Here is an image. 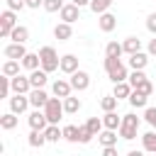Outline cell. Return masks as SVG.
Returning <instances> with one entry per match:
<instances>
[{
  "mask_svg": "<svg viewBox=\"0 0 156 156\" xmlns=\"http://www.w3.org/2000/svg\"><path fill=\"white\" fill-rule=\"evenodd\" d=\"M139 124H141V119L134 115V112H129V115H122V124H119V136L124 139V141H132V139H136V132H139Z\"/></svg>",
  "mask_w": 156,
  "mask_h": 156,
  "instance_id": "1",
  "label": "cell"
},
{
  "mask_svg": "<svg viewBox=\"0 0 156 156\" xmlns=\"http://www.w3.org/2000/svg\"><path fill=\"white\" fill-rule=\"evenodd\" d=\"M105 71H107V78H110L112 83H122V80L129 78L127 66H124L119 58H110V56H105Z\"/></svg>",
  "mask_w": 156,
  "mask_h": 156,
  "instance_id": "2",
  "label": "cell"
},
{
  "mask_svg": "<svg viewBox=\"0 0 156 156\" xmlns=\"http://www.w3.org/2000/svg\"><path fill=\"white\" fill-rule=\"evenodd\" d=\"M39 58H41V68H44L46 73H54V71L61 66V58H58L56 49H54V46H49V44L39 49Z\"/></svg>",
  "mask_w": 156,
  "mask_h": 156,
  "instance_id": "3",
  "label": "cell"
},
{
  "mask_svg": "<svg viewBox=\"0 0 156 156\" xmlns=\"http://www.w3.org/2000/svg\"><path fill=\"white\" fill-rule=\"evenodd\" d=\"M44 112H46V119H49V124H58V119L63 117V100L61 98H49V102L44 105Z\"/></svg>",
  "mask_w": 156,
  "mask_h": 156,
  "instance_id": "4",
  "label": "cell"
},
{
  "mask_svg": "<svg viewBox=\"0 0 156 156\" xmlns=\"http://www.w3.org/2000/svg\"><path fill=\"white\" fill-rule=\"evenodd\" d=\"M15 27H17V15H15V10H5V12L0 15V37H2V39H10V34H12Z\"/></svg>",
  "mask_w": 156,
  "mask_h": 156,
  "instance_id": "5",
  "label": "cell"
},
{
  "mask_svg": "<svg viewBox=\"0 0 156 156\" xmlns=\"http://www.w3.org/2000/svg\"><path fill=\"white\" fill-rule=\"evenodd\" d=\"M71 85H73V90H78V93H83V90H88L90 88V73H85V71H76V73H71Z\"/></svg>",
  "mask_w": 156,
  "mask_h": 156,
  "instance_id": "6",
  "label": "cell"
},
{
  "mask_svg": "<svg viewBox=\"0 0 156 156\" xmlns=\"http://www.w3.org/2000/svg\"><path fill=\"white\" fill-rule=\"evenodd\" d=\"M12 80V93H17V95H29L32 93V80H29V76H15V78H10Z\"/></svg>",
  "mask_w": 156,
  "mask_h": 156,
  "instance_id": "7",
  "label": "cell"
},
{
  "mask_svg": "<svg viewBox=\"0 0 156 156\" xmlns=\"http://www.w3.org/2000/svg\"><path fill=\"white\" fill-rule=\"evenodd\" d=\"M58 17H61V22L73 24L76 20H80V7H78V5H73V2H68V5H63V7H61Z\"/></svg>",
  "mask_w": 156,
  "mask_h": 156,
  "instance_id": "8",
  "label": "cell"
},
{
  "mask_svg": "<svg viewBox=\"0 0 156 156\" xmlns=\"http://www.w3.org/2000/svg\"><path fill=\"white\" fill-rule=\"evenodd\" d=\"M2 54H5V58L22 61V58H24L29 51H27V46H24V44H17V41H12V44H7V46H5V51H2Z\"/></svg>",
  "mask_w": 156,
  "mask_h": 156,
  "instance_id": "9",
  "label": "cell"
},
{
  "mask_svg": "<svg viewBox=\"0 0 156 156\" xmlns=\"http://www.w3.org/2000/svg\"><path fill=\"white\" fill-rule=\"evenodd\" d=\"M29 102H32L34 110H44V105L49 102L46 90H44V88H32V93H29Z\"/></svg>",
  "mask_w": 156,
  "mask_h": 156,
  "instance_id": "10",
  "label": "cell"
},
{
  "mask_svg": "<svg viewBox=\"0 0 156 156\" xmlns=\"http://www.w3.org/2000/svg\"><path fill=\"white\" fill-rule=\"evenodd\" d=\"M29 105H32V102H29V95H17V93H15V98H10V112H15V115L27 112Z\"/></svg>",
  "mask_w": 156,
  "mask_h": 156,
  "instance_id": "11",
  "label": "cell"
},
{
  "mask_svg": "<svg viewBox=\"0 0 156 156\" xmlns=\"http://www.w3.org/2000/svg\"><path fill=\"white\" fill-rule=\"evenodd\" d=\"M27 122H29L32 129H41V132L49 127V119H46V112H44V110H34V112L27 117Z\"/></svg>",
  "mask_w": 156,
  "mask_h": 156,
  "instance_id": "12",
  "label": "cell"
},
{
  "mask_svg": "<svg viewBox=\"0 0 156 156\" xmlns=\"http://www.w3.org/2000/svg\"><path fill=\"white\" fill-rule=\"evenodd\" d=\"M98 27H100V32L110 34V32L117 27V17H115L112 12H102V15H98Z\"/></svg>",
  "mask_w": 156,
  "mask_h": 156,
  "instance_id": "13",
  "label": "cell"
},
{
  "mask_svg": "<svg viewBox=\"0 0 156 156\" xmlns=\"http://www.w3.org/2000/svg\"><path fill=\"white\" fill-rule=\"evenodd\" d=\"M71 90H73V85H71V80H63V78H58V80H54V85H51V93L56 95V98H68L71 95Z\"/></svg>",
  "mask_w": 156,
  "mask_h": 156,
  "instance_id": "14",
  "label": "cell"
},
{
  "mask_svg": "<svg viewBox=\"0 0 156 156\" xmlns=\"http://www.w3.org/2000/svg\"><path fill=\"white\" fill-rule=\"evenodd\" d=\"M146 66H149V54L136 51V54L129 56V68H132V71H144Z\"/></svg>",
  "mask_w": 156,
  "mask_h": 156,
  "instance_id": "15",
  "label": "cell"
},
{
  "mask_svg": "<svg viewBox=\"0 0 156 156\" xmlns=\"http://www.w3.org/2000/svg\"><path fill=\"white\" fill-rule=\"evenodd\" d=\"M58 71H63V73H76L78 71V56L76 54H66V56H61V66H58Z\"/></svg>",
  "mask_w": 156,
  "mask_h": 156,
  "instance_id": "16",
  "label": "cell"
},
{
  "mask_svg": "<svg viewBox=\"0 0 156 156\" xmlns=\"http://www.w3.org/2000/svg\"><path fill=\"white\" fill-rule=\"evenodd\" d=\"M54 37H56L58 41H68V39L73 37V29H71V24H68V22H58V24L54 27Z\"/></svg>",
  "mask_w": 156,
  "mask_h": 156,
  "instance_id": "17",
  "label": "cell"
},
{
  "mask_svg": "<svg viewBox=\"0 0 156 156\" xmlns=\"http://www.w3.org/2000/svg\"><path fill=\"white\" fill-rule=\"evenodd\" d=\"M29 80H32V88H44L46 80H49V73L44 68H37V71H29Z\"/></svg>",
  "mask_w": 156,
  "mask_h": 156,
  "instance_id": "18",
  "label": "cell"
},
{
  "mask_svg": "<svg viewBox=\"0 0 156 156\" xmlns=\"http://www.w3.org/2000/svg\"><path fill=\"white\" fill-rule=\"evenodd\" d=\"M27 144H29L32 149H41V146L46 144V134H44L41 129H32L29 136H27Z\"/></svg>",
  "mask_w": 156,
  "mask_h": 156,
  "instance_id": "19",
  "label": "cell"
},
{
  "mask_svg": "<svg viewBox=\"0 0 156 156\" xmlns=\"http://www.w3.org/2000/svg\"><path fill=\"white\" fill-rule=\"evenodd\" d=\"M20 68H22V61L7 58V61L2 63V76H7V78H15V76H20Z\"/></svg>",
  "mask_w": 156,
  "mask_h": 156,
  "instance_id": "20",
  "label": "cell"
},
{
  "mask_svg": "<svg viewBox=\"0 0 156 156\" xmlns=\"http://www.w3.org/2000/svg\"><path fill=\"white\" fill-rule=\"evenodd\" d=\"M132 85H129V80H122V83H115V90H112V95L117 98V100H129V95H132Z\"/></svg>",
  "mask_w": 156,
  "mask_h": 156,
  "instance_id": "21",
  "label": "cell"
},
{
  "mask_svg": "<svg viewBox=\"0 0 156 156\" xmlns=\"http://www.w3.org/2000/svg\"><path fill=\"white\" fill-rule=\"evenodd\" d=\"M102 124H105V129H115V132H117L119 124H122V117H119L115 110H112V112H105V115H102Z\"/></svg>",
  "mask_w": 156,
  "mask_h": 156,
  "instance_id": "22",
  "label": "cell"
},
{
  "mask_svg": "<svg viewBox=\"0 0 156 156\" xmlns=\"http://www.w3.org/2000/svg\"><path fill=\"white\" fill-rule=\"evenodd\" d=\"M22 68H27V71H37V68H41V58H39V51L37 54H27L24 58H22Z\"/></svg>",
  "mask_w": 156,
  "mask_h": 156,
  "instance_id": "23",
  "label": "cell"
},
{
  "mask_svg": "<svg viewBox=\"0 0 156 156\" xmlns=\"http://www.w3.org/2000/svg\"><path fill=\"white\" fill-rule=\"evenodd\" d=\"M10 39H12V41H17V44H27V39H29V29H27L24 24H17V27L12 29Z\"/></svg>",
  "mask_w": 156,
  "mask_h": 156,
  "instance_id": "24",
  "label": "cell"
},
{
  "mask_svg": "<svg viewBox=\"0 0 156 156\" xmlns=\"http://www.w3.org/2000/svg\"><path fill=\"white\" fill-rule=\"evenodd\" d=\"M122 46H124V54H136V51H141V39L139 37H127L124 41H122Z\"/></svg>",
  "mask_w": 156,
  "mask_h": 156,
  "instance_id": "25",
  "label": "cell"
},
{
  "mask_svg": "<svg viewBox=\"0 0 156 156\" xmlns=\"http://www.w3.org/2000/svg\"><path fill=\"white\" fill-rule=\"evenodd\" d=\"M17 122H20V117H17L15 112H5V115H0V127H2L5 132L15 129V127H17Z\"/></svg>",
  "mask_w": 156,
  "mask_h": 156,
  "instance_id": "26",
  "label": "cell"
},
{
  "mask_svg": "<svg viewBox=\"0 0 156 156\" xmlns=\"http://www.w3.org/2000/svg\"><path fill=\"white\" fill-rule=\"evenodd\" d=\"M98 139H100L102 146H117V132L115 129H102L98 134Z\"/></svg>",
  "mask_w": 156,
  "mask_h": 156,
  "instance_id": "27",
  "label": "cell"
},
{
  "mask_svg": "<svg viewBox=\"0 0 156 156\" xmlns=\"http://www.w3.org/2000/svg\"><path fill=\"white\" fill-rule=\"evenodd\" d=\"M80 107H83V102H80L78 98H73V95L63 98V110H66V115H76Z\"/></svg>",
  "mask_w": 156,
  "mask_h": 156,
  "instance_id": "28",
  "label": "cell"
},
{
  "mask_svg": "<svg viewBox=\"0 0 156 156\" xmlns=\"http://www.w3.org/2000/svg\"><path fill=\"white\" fill-rule=\"evenodd\" d=\"M141 146H144V151L156 154V132H154V129L146 132V134H141Z\"/></svg>",
  "mask_w": 156,
  "mask_h": 156,
  "instance_id": "29",
  "label": "cell"
},
{
  "mask_svg": "<svg viewBox=\"0 0 156 156\" xmlns=\"http://www.w3.org/2000/svg\"><path fill=\"white\" fill-rule=\"evenodd\" d=\"M112 2H115V0H90V5H88V7H90L95 15H102V12H110Z\"/></svg>",
  "mask_w": 156,
  "mask_h": 156,
  "instance_id": "30",
  "label": "cell"
},
{
  "mask_svg": "<svg viewBox=\"0 0 156 156\" xmlns=\"http://www.w3.org/2000/svg\"><path fill=\"white\" fill-rule=\"evenodd\" d=\"M124 54V46L119 44V41H107V46H105V56H110V58H119Z\"/></svg>",
  "mask_w": 156,
  "mask_h": 156,
  "instance_id": "31",
  "label": "cell"
},
{
  "mask_svg": "<svg viewBox=\"0 0 156 156\" xmlns=\"http://www.w3.org/2000/svg\"><path fill=\"white\" fill-rule=\"evenodd\" d=\"M44 134H46V141H58V139H63V129H58V124H49L46 129H44Z\"/></svg>",
  "mask_w": 156,
  "mask_h": 156,
  "instance_id": "32",
  "label": "cell"
},
{
  "mask_svg": "<svg viewBox=\"0 0 156 156\" xmlns=\"http://www.w3.org/2000/svg\"><path fill=\"white\" fill-rule=\"evenodd\" d=\"M146 102H149L146 95H141L139 90H132V95H129V105L132 107H146Z\"/></svg>",
  "mask_w": 156,
  "mask_h": 156,
  "instance_id": "33",
  "label": "cell"
},
{
  "mask_svg": "<svg viewBox=\"0 0 156 156\" xmlns=\"http://www.w3.org/2000/svg\"><path fill=\"white\" fill-rule=\"evenodd\" d=\"M117 98L115 95H105V98H100V107H102V112H112V110H117Z\"/></svg>",
  "mask_w": 156,
  "mask_h": 156,
  "instance_id": "34",
  "label": "cell"
},
{
  "mask_svg": "<svg viewBox=\"0 0 156 156\" xmlns=\"http://www.w3.org/2000/svg\"><path fill=\"white\" fill-rule=\"evenodd\" d=\"M63 139L71 144H78V127L76 124H66L63 127Z\"/></svg>",
  "mask_w": 156,
  "mask_h": 156,
  "instance_id": "35",
  "label": "cell"
},
{
  "mask_svg": "<svg viewBox=\"0 0 156 156\" xmlns=\"http://www.w3.org/2000/svg\"><path fill=\"white\" fill-rule=\"evenodd\" d=\"M93 136H95V134L88 129V124H80V127H78V144H90Z\"/></svg>",
  "mask_w": 156,
  "mask_h": 156,
  "instance_id": "36",
  "label": "cell"
},
{
  "mask_svg": "<svg viewBox=\"0 0 156 156\" xmlns=\"http://www.w3.org/2000/svg\"><path fill=\"white\" fill-rule=\"evenodd\" d=\"M85 124H88V129H90V132H93L95 136H98V134H100V132L105 129V124H102V117H90V119H88Z\"/></svg>",
  "mask_w": 156,
  "mask_h": 156,
  "instance_id": "37",
  "label": "cell"
},
{
  "mask_svg": "<svg viewBox=\"0 0 156 156\" xmlns=\"http://www.w3.org/2000/svg\"><path fill=\"white\" fill-rule=\"evenodd\" d=\"M10 93H12V80L7 76H2L0 78V98H10Z\"/></svg>",
  "mask_w": 156,
  "mask_h": 156,
  "instance_id": "38",
  "label": "cell"
},
{
  "mask_svg": "<svg viewBox=\"0 0 156 156\" xmlns=\"http://www.w3.org/2000/svg\"><path fill=\"white\" fill-rule=\"evenodd\" d=\"M134 90H139V93H141V95H146V98H149V95H151V93H154V83H151V80H149V78H144V80H141V83H139V85H136V88H134Z\"/></svg>",
  "mask_w": 156,
  "mask_h": 156,
  "instance_id": "39",
  "label": "cell"
},
{
  "mask_svg": "<svg viewBox=\"0 0 156 156\" xmlns=\"http://www.w3.org/2000/svg\"><path fill=\"white\" fill-rule=\"evenodd\" d=\"M63 5H66L63 0H44V10L46 12H61Z\"/></svg>",
  "mask_w": 156,
  "mask_h": 156,
  "instance_id": "40",
  "label": "cell"
},
{
  "mask_svg": "<svg viewBox=\"0 0 156 156\" xmlns=\"http://www.w3.org/2000/svg\"><path fill=\"white\" fill-rule=\"evenodd\" d=\"M144 78H146V73H144V71H132L127 80H129V85H132V88H136V85H139Z\"/></svg>",
  "mask_w": 156,
  "mask_h": 156,
  "instance_id": "41",
  "label": "cell"
},
{
  "mask_svg": "<svg viewBox=\"0 0 156 156\" xmlns=\"http://www.w3.org/2000/svg\"><path fill=\"white\" fill-rule=\"evenodd\" d=\"M144 119L156 129V107H144Z\"/></svg>",
  "mask_w": 156,
  "mask_h": 156,
  "instance_id": "42",
  "label": "cell"
},
{
  "mask_svg": "<svg viewBox=\"0 0 156 156\" xmlns=\"http://www.w3.org/2000/svg\"><path fill=\"white\" fill-rule=\"evenodd\" d=\"M5 2H7V10H15V12H17V10H22V7H27V2H24V0H5Z\"/></svg>",
  "mask_w": 156,
  "mask_h": 156,
  "instance_id": "43",
  "label": "cell"
},
{
  "mask_svg": "<svg viewBox=\"0 0 156 156\" xmlns=\"http://www.w3.org/2000/svg\"><path fill=\"white\" fill-rule=\"evenodd\" d=\"M146 29H149V32L156 37V12H151V15L146 17Z\"/></svg>",
  "mask_w": 156,
  "mask_h": 156,
  "instance_id": "44",
  "label": "cell"
},
{
  "mask_svg": "<svg viewBox=\"0 0 156 156\" xmlns=\"http://www.w3.org/2000/svg\"><path fill=\"white\" fill-rule=\"evenodd\" d=\"M146 54H149V56H156V37L149 39V44H146Z\"/></svg>",
  "mask_w": 156,
  "mask_h": 156,
  "instance_id": "45",
  "label": "cell"
},
{
  "mask_svg": "<svg viewBox=\"0 0 156 156\" xmlns=\"http://www.w3.org/2000/svg\"><path fill=\"white\" fill-rule=\"evenodd\" d=\"M27 2V7H32V10H39V7H44V0H24Z\"/></svg>",
  "mask_w": 156,
  "mask_h": 156,
  "instance_id": "46",
  "label": "cell"
},
{
  "mask_svg": "<svg viewBox=\"0 0 156 156\" xmlns=\"http://www.w3.org/2000/svg\"><path fill=\"white\" fill-rule=\"evenodd\" d=\"M102 156H117V146H102Z\"/></svg>",
  "mask_w": 156,
  "mask_h": 156,
  "instance_id": "47",
  "label": "cell"
},
{
  "mask_svg": "<svg viewBox=\"0 0 156 156\" xmlns=\"http://www.w3.org/2000/svg\"><path fill=\"white\" fill-rule=\"evenodd\" d=\"M73 5H78V7H85V5H90V0H71Z\"/></svg>",
  "mask_w": 156,
  "mask_h": 156,
  "instance_id": "48",
  "label": "cell"
},
{
  "mask_svg": "<svg viewBox=\"0 0 156 156\" xmlns=\"http://www.w3.org/2000/svg\"><path fill=\"white\" fill-rule=\"evenodd\" d=\"M127 156H144V151H136V149H132V151H129Z\"/></svg>",
  "mask_w": 156,
  "mask_h": 156,
  "instance_id": "49",
  "label": "cell"
}]
</instances>
